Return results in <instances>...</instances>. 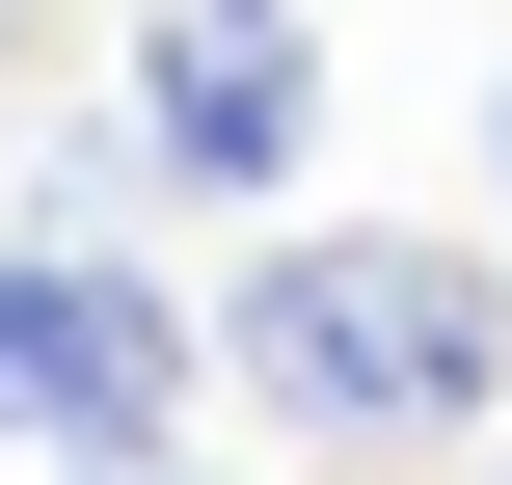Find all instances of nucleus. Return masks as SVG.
<instances>
[{"instance_id": "nucleus-1", "label": "nucleus", "mask_w": 512, "mask_h": 485, "mask_svg": "<svg viewBox=\"0 0 512 485\" xmlns=\"http://www.w3.org/2000/svg\"><path fill=\"white\" fill-rule=\"evenodd\" d=\"M216 378L297 432V459H459L512 405V270L432 216H270L216 270Z\"/></svg>"}, {"instance_id": "nucleus-2", "label": "nucleus", "mask_w": 512, "mask_h": 485, "mask_svg": "<svg viewBox=\"0 0 512 485\" xmlns=\"http://www.w3.org/2000/svg\"><path fill=\"white\" fill-rule=\"evenodd\" d=\"M189 378H216V324L135 243H0V459H135V432H189Z\"/></svg>"}, {"instance_id": "nucleus-3", "label": "nucleus", "mask_w": 512, "mask_h": 485, "mask_svg": "<svg viewBox=\"0 0 512 485\" xmlns=\"http://www.w3.org/2000/svg\"><path fill=\"white\" fill-rule=\"evenodd\" d=\"M135 162L216 189V216H297V162H324V27H297V0H135Z\"/></svg>"}, {"instance_id": "nucleus-4", "label": "nucleus", "mask_w": 512, "mask_h": 485, "mask_svg": "<svg viewBox=\"0 0 512 485\" xmlns=\"http://www.w3.org/2000/svg\"><path fill=\"white\" fill-rule=\"evenodd\" d=\"M486 189H512V81H486Z\"/></svg>"}, {"instance_id": "nucleus-5", "label": "nucleus", "mask_w": 512, "mask_h": 485, "mask_svg": "<svg viewBox=\"0 0 512 485\" xmlns=\"http://www.w3.org/2000/svg\"><path fill=\"white\" fill-rule=\"evenodd\" d=\"M135 485H216V459H135Z\"/></svg>"}]
</instances>
